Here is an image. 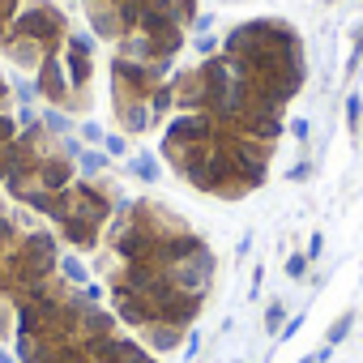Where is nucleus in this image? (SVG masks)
<instances>
[{
    "mask_svg": "<svg viewBox=\"0 0 363 363\" xmlns=\"http://www.w3.org/2000/svg\"><path fill=\"white\" fill-rule=\"evenodd\" d=\"M128 171H137L141 179H158V158H154V154H141V158L128 162Z\"/></svg>",
    "mask_w": 363,
    "mask_h": 363,
    "instance_id": "nucleus-8",
    "label": "nucleus"
},
{
    "mask_svg": "<svg viewBox=\"0 0 363 363\" xmlns=\"http://www.w3.org/2000/svg\"><path fill=\"white\" fill-rule=\"evenodd\" d=\"M43 124H48V133H60V137H69V133H73V120H69L65 111H56V107H52V111H43Z\"/></svg>",
    "mask_w": 363,
    "mask_h": 363,
    "instance_id": "nucleus-5",
    "label": "nucleus"
},
{
    "mask_svg": "<svg viewBox=\"0 0 363 363\" xmlns=\"http://www.w3.org/2000/svg\"><path fill=\"white\" fill-rule=\"evenodd\" d=\"M77 133H82L86 141H94V145H99V141H107V137H103V124H94V120H82V124H77Z\"/></svg>",
    "mask_w": 363,
    "mask_h": 363,
    "instance_id": "nucleus-11",
    "label": "nucleus"
},
{
    "mask_svg": "<svg viewBox=\"0 0 363 363\" xmlns=\"http://www.w3.org/2000/svg\"><path fill=\"white\" fill-rule=\"evenodd\" d=\"M103 145H107V154H111V158H124V137H120V133H111Z\"/></svg>",
    "mask_w": 363,
    "mask_h": 363,
    "instance_id": "nucleus-13",
    "label": "nucleus"
},
{
    "mask_svg": "<svg viewBox=\"0 0 363 363\" xmlns=\"http://www.w3.org/2000/svg\"><path fill=\"white\" fill-rule=\"evenodd\" d=\"M197 56L201 60H214V56H223V39H214V35H197Z\"/></svg>",
    "mask_w": 363,
    "mask_h": 363,
    "instance_id": "nucleus-6",
    "label": "nucleus"
},
{
    "mask_svg": "<svg viewBox=\"0 0 363 363\" xmlns=\"http://www.w3.org/2000/svg\"><path fill=\"white\" fill-rule=\"evenodd\" d=\"M350 325H354V312H346V316H342V320H337V325L329 329V337H325V342H329V346H337V342H342V337L350 333Z\"/></svg>",
    "mask_w": 363,
    "mask_h": 363,
    "instance_id": "nucleus-10",
    "label": "nucleus"
},
{
    "mask_svg": "<svg viewBox=\"0 0 363 363\" xmlns=\"http://www.w3.org/2000/svg\"><path fill=\"white\" fill-rule=\"evenodd\" d=\"M303 265H308L303 257H291V261H286V274H291V278H299V274H303Z\"/></svg>",
    "mask_w": 363,
    "mask_h": 363,
    "instance_id": "nucleus-16",
    "label": "nucleus"
},
{
    "mask_svg": "<svg viewBox=\"0 0 363 363\" xmlns=\"http://www.w3.org/2000/svg\"><path fill=\"white\" fill-rule=\"evenodd\" d=\"M308 175H312V162H295V167L286 171V179H291V184H303Z\"/></svg>",
    "mask_w": 363,
    "mask_h": 363,
    "instance_id": "nucleus-12",
    "label": "nucleus"
},
{
    "mask_svg": "<svg viewBox=\"0 0 363 363\" xmlns=\"http://www.w3.org/2000/svg\"><path fill=\"white\" fill-rule=\"evenodd\" d=\"M359 111H363V99L350 90V99H346V133L350 137H359Z\"/></svg>",
    "mask_w": 363,
    "mask_h": 363,
    "instance_id": "nucleus-7",
    "label": "nucleus"
},
{
    "mask_svg": "<svg viewBox=\"0 0 363 363\" xmlns=\"http://www.w3.org/2000/svg\"><path fill=\"white\" fill-rule=\"evenodd\" d=\"M291 133H295L299 141H308V133H312V124H308V120H291Z\"/></svg>",
    "mask_w": 363,
    "mask_h": 363,
    "instance_id": "nucleus-15",
    "label": "nucleus"
},
{
    "mask_svg": "<svg viewBox=\"0 0 363 363\" xmlns=\"http://www.w3.org/2000/svg\"><path fill=\"white\" fill-rule=\"evenodd\" d=\"M359 60H363V26H354V48H350V60H346V77H354Z\"/></svg>",
    "mask_w": 363,
    "mask_h": 363,
    "instance_id": "nucleus-9",
    "label": "nucleus"
},
{
    "mask_svg": "<svg viewBox=\"0 0 363 363\" xmlns=\"http://www.w3.org/2000/svg\"><path fill=\"white\" fill-rule=\"evenodd\" d=\"M77 171H82V175H94V179H99V175L107 171V154H94V150H82V154H77Z\"/></svg>",
    "mask_w": 363,
    "mask_h": 363,
    "instance_id": "nucleus-4",
    "label": "nucleus"
},
{
    "mask_svg": "<svg viewBox=\"0 0 363 363\" xmlns=\"http://www.w3.org/2000/svg\"><path fill=\"white\" fill-rule=\"evenodd\" d=\"M18 35H26V39H35L43 52H60L65 48V13L60 9H52V5H35V9H26L22 18H18V26H13Z\"/></svg>",
    "mask_w": 363,
    "mask_h": 363,
    "instance_id": "nucleus-1",
    "label": "nucleus"
},
{
    "mask_svg": "<svg viewBox=\"0 0 363 363\" xmlns=\"http://www.w3.org/2000/svg\"><path fill=\"white\" fill-rule=\"evenodd\" d=\"M39 94H43L48 103H56V107H65V103H69V94H73L60 52H48V56H43V65H39Z\"/></svg>",
    "mask_w": 363,
    "mask_h": 363,
    "instance_id": "nucleus-2",
    "label": "nucleus"
},
{
    "mask_svg": "<svg viewBox=\"0 0 363 363\" xmlns=\"http://www.w3.org/2000/svg\"><path fill=\"white\" fill-rule=\"evenodd\" d=\"M282 316H286V312H282V303H274V308H269V316H265V325H269V333H278V325H282Z\"/></svg>",
    "mask_w": 363,
    "mask_h": 363,
    "instance_id": "nucleus-14",
    "label": "nucleus"
},
{
    "mask_svg": "<svg viewBox=\"0 0 363 363\" xmlns=\"http://www.w3.org/2000/svg\"><path fill=\"white\" fill-rule=\"evenodd\" d=\"M60 60H65L69 86H73V90H90V77H94V52H77V48H69V43H65Z\"/></svg>",
    "mask_w": 363,
    "mask_h": 363,
    "instance_id": "nucleus-3",
    "label": "nucleus"
}]
</instances>
